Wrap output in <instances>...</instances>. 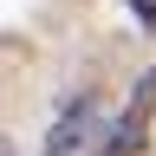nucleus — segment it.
Masks as SVG:
<instances>
[{
    "instance_id": "f257e3e1",
    "label": "nucleus",
    "mask_w": 156,
    "mask_h": 156,
    "mask_svg": "<svg viewBox=\"0 0 156 156\" xmlns=\"http://www.w3.org/2000/svg\"><path fill=\"white\" fill-rule=\"evenodd\" d=\"M98 143V98H72L46 136V156H91Z\"/></svg>"
},
{
    "instance_id": "f03ea898",
    "label": "nucleus",
    "mask_w": 156,
    "mask_h": 156,
    "mask_svg": "<svg viewBox=\"0 0 156 156\" xmlns=\"http://www.w3.org/2000/svg\"><path fill=\"white\" fill-rule=\"evenodd\" d=\"M130 7H136V13H143V20H156V0H130Z\"/></svg>"
},
{
    "instance_id": "7ed1b4c3",
    "label": "nucleus",
    "mask_w": 156,
    "mask_h": 156,
    "mask_svg": "<svg viewBox=\"0 0 156 156\" xmlns=\"http://www.w3.org/2000/svg\"><path fill=\"white\" fill-rule=\"evenodd\" d=\"M0 156H13V150H7V143H0Z\"/></svg>"
}]
</instances>
